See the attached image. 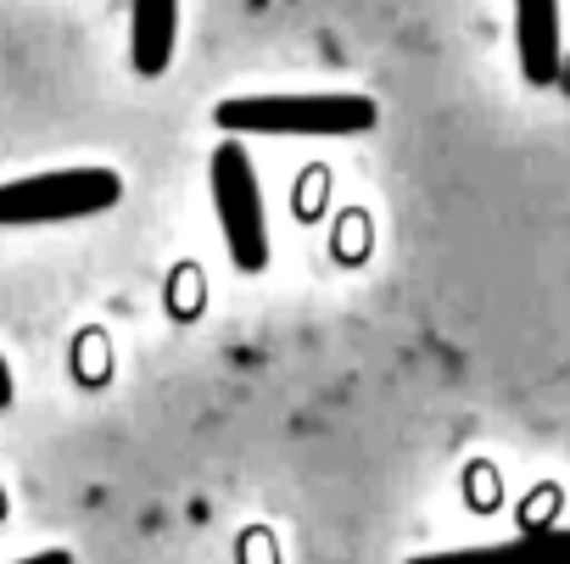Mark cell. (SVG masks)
<instances>
[{
	"label": "cell",
	"instance_id": "obj_2",
	"mask_svg": "<svg viewBox=\"0 0 570 564\" xmlns=\"http://www.w3.org/2000/svg\"><path fill=\"white\" fill-rule=\"evenodd\" d=\"M124 179L112 168H57V174H29L0 185V224H68L118 207Z\"/></svg>",
	"mask_w": 570,
	"mask_h": 564
},
{
	"label": "cell",
	"instance_id": "obj_3",
	"mask_svg": "<svg viewBox=\"0 0 570 564\" xmlns=\"http://www.w3.org/2000/svg\"><path fill=\"white\" fill-rule=\"evenodd\" d=\"M213 207H218L235 268L257 274L268 263V218H263V190H257V174L240 140H224L213 151Z\"/></svg>",
	"mask_w": 570,
	"mask_h": 564
},
{
	"label": "cell",
	"instance_id": "obj_4",
	"mask_svg": "<svg viewBox=\"0 0 570 564\" xmlns=\"http://www.w3.org/2000/svg\"><path fill=\"white\" fill-rule=\"evenodd\" d=\"M520 73L542 90L559 79V0H514Z\"/></svg>",
	"mask_w": 570,
	"mask_h": 564
},
{
	"label": "cell",
	"instance_id": "obj_1",
	"mask_svg": "<svg viewBox=\"0 0 570 564\" xmlns=\"http://www.w3.org/2000/svg\"><path fill=\"white\" fill-rule=\"evenodd\" d=\"M213 118L224 135L342 140V135H370L381 112L370 96H235V101H218Z\"/></svg>",
	"mask_w": 570,
	"mask_h": 564
},
{
	"label": "cell",
	"instance_id": "obj_8",
	"mask_svg": "<svg viewBox=\"0 0 570 564\" xmlns=\"http://www.w3.org/2000/svg\"><path fill=\"white\" fill-rule=\"evenodd\" d=\"M12 403V369H7V358H0V408Z\"/></svg>",
	"mask_w": 570,
	"mask_h": 564
},
{
	"label": "cell",
	"instance_id": "obj_5",
	"mask_svg": "<svg viewBox=\"0 0 570 564\" xmlns=\"http://www.w3.org/2000/svg\"><path fill=\"white\" fill-rule=\"evenodd\" d=\"M409 564H570V531H525L498 547H459V553H420Z\"/></svg>",
	"mask_w": 570,
	"mask_h": 564
},
{
	"label": "cell",
	"instance_id": "obj_6",
	"mask_svg": "<svg viewBox=\"0 0 570 564\" xmlns=\"http://www.w3.org/2000/svg\"><path fill=\"white\" fill-rule=\"evenodd\" d=\"M174 29H179V0H135L129 7V57L135 73L157 79L174 62Z\"/></svg>",
	"mask_w": 570,
	"mask_h": 564
},
{
	"label": "cell",
	"instance_id": "obj_7",
	"mask_svg": "<svg viewBox=\"0 0 570 564\" xmlns=\"http://www.w3.org/2000/svg\"><path fill=\"white\" fill-rule=\"evenodd\" d=\"M18 564H73V553H68V547H46V553H29V558H18Z\"/></svg>",
	"mask_w": 570,
	"mask_h": 564
}]
</instances>
